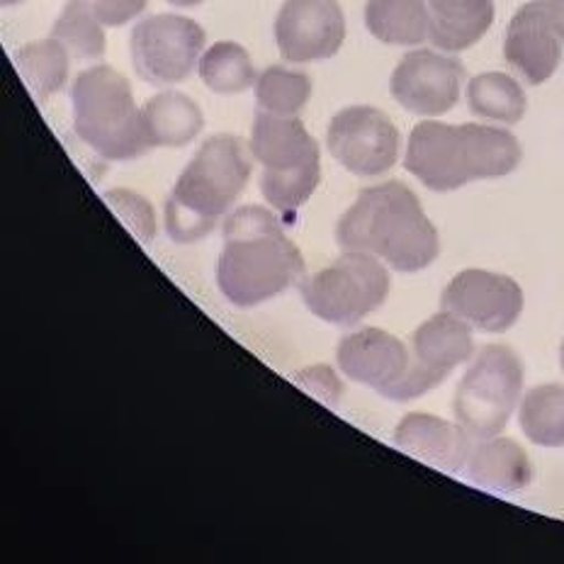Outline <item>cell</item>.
<instances>
[{
    "instance_id": "6da1fadb",
    "label": "cell",
    "mask_w": 564,
    "mask_h": 564,
    "mask_svg": "<svg viewBox=\"0 0 564 564\" xmlns=\"http://www.w3.org/2000/svg\"><path fill=\"white\" fill-rule=\"evenodd\" d=\"M336 241L346 251L382 258L399 273H419L441 253L436 227L414 191L399 181L366 187L338 219Z\"/></svg>"
},
{
    "instance_id": "7a4b0ae2",
    "label": "cell",
    "mask_w": 564,
    "mask_h": 564,
    "mask_svg": "<svg viewBox=\"0 0 564 564\" xmlns=\"http://www.w3.org/2000/svg\"><path fill=\"white\" fill-rule=\"evenodd\" d=\"M523 149L509 129L421 122L411 129L404 169L436 193L473 181L503 178L521 166Z\"/></svg>"
},
{
    "instance_id": "3957f363",
    "label": "cell",
    "mask_w": 564,
    "mask_h": 564,
    "mask_svg": "<svg viewBox=\"0 0 564 564\" xmlns=\"http://www.w3.org/2000/svg\"><path fill=\"white\" fill-rule=\"evenodd\" d=\"M302 273V253L285 237L273 212L256 205L231 212L217 265L219 290L231 304L256 307L273 300Z\"/></svg>"
},
{
    "instance_id": "277c9868",
    "label": "cell",
    "mask_w": 564,
    "mask_h": 564,
    "mask_svg": "<svg viewBox=\"0 0 564 564\" xmlns=\"http://www.w3.org/2000/svg\"><path fill=\"white\" fill-rule=\"evenodd\" d=\"M251 178V159L234 134H215L197 149L166 203L169 237L193 243L215 229Z\"/></svg>"
},
{
    "instance_id": "5b68a950",
    "label": "cell",
    "mask_w": 564,
    "mask_h": 564,
    "mask_svg": "<svg viewBox=\"0 0 564 564\" xmlns=\"http://www.w3.org/2000/svg\"><path fill=\"white\" fill-rule=\"evenodd\" d=\"M74 129L86 147L108 161H132L151 149L132 86L112 66H93L70 88Z\"/></svg>"
},
{
    "instance_id": "8992f818",
    "label": "cell",
    "mask_w": 564,
    "mask_h": 564,
    "mask_svg": "<svg viewBox=\"0 0 564 564\" xmlns=\"http://www.w3.org/2000/svg\"><path fill=\"white\" fill-rule=\"evenodd\" d=\"M251 151L263 163L261 193L282 212V219L295 221L322 181L319 144L297 117H280L258 110L251 129Z\"/></svg>"
},
{
    "instance_id": "52a82bcc",
    "label": "cell",
    "mask_w": 564,
    "mask_h": 564,
    "mask_svg": "<svg viewBox=\"0 0 564 564\" xmlns=\"http://www.w3.org/2000/svg\"><path fill=\"white\" fill-rule=\"evenodd\" d=\"M523 390V362L509 346L481 348L455 392V419L473 438L507 429Z\"/></svg>"
},
{
    "instance_id": "ba28073f",
    "label": "cell",
    "mask_w": 564,
    "mask_h": 564,
    "mask_svg": "<svg viewBox=\"0 0 564 564\" xmlns=\"http://www.w3.org/2000/svg\"><path fill=\"white\" fill-rule=\"evenodd\" d=\"M390 295V273L366 251H348L334 265L302 282V297L314 316L336 326H352L382 307Z\"/></svg>"
},
{
    "instance_id": "9c48e42d",
    "label": "cell",
    "mask_w": 564,
    "mask_h": 564,
    "mask_svg": "<svg viewBox=\"0 0 564 564\" xmlns=\"http://www.w3.org/2000/svg\"><path fill=\"white\" fill-rule=\"evenodd\" d=\"M205 30L183 15H151L132 30V62L151 86L181 84L199 64Z\"/></svg>"
},
{
    "instance_id": "30bf717a",
    "label": "cell",
    "mask_w": 564,
    "mask_h": 564,
    "mask_svg": "<svg viewBox=\"0 0 564 564\" xmlns=\"http://www.w3.org/2000/svg\"><path fill=\"white\" fill-rule=\"evenodd\" d=\"M326 147L346 171L372 178L397 163L399 129L382 110L352 105L334 115L326 132Z\"/></svg>"
},
{
    "instance_id": "8fae6325",
    "label": "cell",
    "mask_w": 564,
    "mask_h": 564,
    "mask_svg": "<svg viewBox=\"0 0 564 564\" xmlns=\"http://www.w3.org/2000/svg\"><path fill=\"white\" fill-rule=\"evenodd\" d=\"M409 352L411 368L402 392H399V402H411V399L431 392L433 387L445 382L457 366L473 358V326L443 310L416 328L411 336Z\"/></svg>"
},
{
    "instance_id": "7c38bea8",
    "label": "cell",
    "mask_w": 564,
    "mask_h": 564,
    "mask_svg": "<svg viewBox=\"0 0 564 564\" xmlns=\"http://www.w3.org/2000/svg\"><path fill=\"white\" fill-rule=\"evenodd\" d=\"M441 304L445 312L460 316L477 332L503 334L519 322L523 312V290L509 275L469 268L448 282Z\"/></svg>"
},
{
    "instance_id": "4fadbf2b",
    "label": "cell",
    "mask_w": 564,
    "mask_h": 564,
    "mask_svg": "<svg viewBox=\"0 0 564 564\" xmlns=\"http://www.w3.org/2000/svg\"><path fill=\"white\" fill-rule=\"evenodd\" d=\"M346 18L336 0H285L275 18V42L285 62L310 64L338 54Z\"/></svg>"
},
{
    "instance_id": "5bb4252c",
    "label": "cell",
    "mask_w": 564,
    "mask_h": 564,
    "mask_svg": "<svg viewBox=\"0 0 564 564\" xmlns=\"http://www.w3.org/2000/svg\"><path fill=\"white\" fill-rule=\"evenodd\" d=\"M465 66L453 56L431 50L409 52L390 78L392 98L404 110L438 117L451 112L460 100Z\"/></svg>"
},
{
    "instance_id": "9a60e30c",
    "label": "cell",
    "mask_w": 564,
    "mask_h": 564,
    "mask_svg": "<svg viewBox=\"0 0 564 564\" xmlns=\"http://www.w3.org/2000/svg\"><path fill=\"white\" fill-rule=\"evenodd\" d=\"M336 356L346 378L399 402L411 368V352L397 336L380 328H360L340 340Z\"/></svg>"
},
{
    "instance_id": "2e32d148",
    "label": "cell",
    "mask_w": 564,
    "mask_h": 564,
    "mask_svg": "<svg viewBox=\"0 0 564 564\" xmlns=\"http://www.w3.org/2000/svg\"><path fill=\"white\" fill-rule=\"evenodd\" d=\"M562 44L550 0H531L516 10L509 22L503 56L525 84L540 86L555 76L562 62Z\"/></svg>"
},
{
    "instance_id": "e0dca14e",
    "label": "cell",
    "mask_w": 564,
    "mask_h": 564,
    "mask_svg": "<svg viewBox=\"0 0 564 564\" xmlns=\"http://www.w3.org/2000/svg\"><path fill=\"white\" fill-rule=\"evenodd\" d=\"M394 445L421 463L457 475L467 467L469 453H473V436L460 423L443 421L431 414H409L394 431Z\"/></svg>"
},
{
    "instance_id": "ac0fdd59",
    "label": "cell",
    "mask_w": 564,
    "mask_h": 564,
    "mask_svg": "<svg viewBox=\"0 0 564 564\" xmlns=\"http://www.w3.org/2000/svg\"><path fill=\"white\" fill-rule=\"evenodd\" d=\"M467 477L487 491L513 494L531 485L533 467L519 443L494 436L475 445L469 453Z\"/></svg>"
},
{
    "instance_id": "d6986e66",
    "label": "cell",
    "mask_w": 564,
    "mask_h": 564,
    "mask_svg": "<svg viewBox=\"0 0 564 564\" xmlns=\"http://www.w3.org/2000/svg\"><path fill=\"white\" fill-rule=\"evenodd\" d=\"M431 42L443 52H465L489 32L494 0H426Z\"/></svg>"
},
{
    "instance_id": "ffe728a7",
    "label": "cell",
    "mask_w": 564,
    "mask_h": 564,
    "mask_svg": "<svg viewBox=\"0 0 564 564\" xmlns=\"http://www.w3.org/2000/svg\"><path fill=\"white\" fill-rule=\"evenodd\" d=\"M141 124L149 147H185L203 132L205 117L197 102L183 93H159L141 108Z\"/></svg>"
},
{
    "instance_id": "44dd1931",
    "label": "cell",
    "mask_w": 564,
    "mask_h": 564,
    "mask_svg": "<svg viewBox=\"0 0 564 564\" xmlns=\"http://www.w3.org/2000/svg\"><path fill=\"white\" fill-rule=\"evenodd\" d=\"M366 25L375 40L416 46L431 34L426 0H368Z\"/></svg>"
},
{
    "instance_id": "7402d4cb",
    "label": "cell",
    "mask_w": 564,
    "mask_h": 564,
    "mask_svg": "<svg viewBox=\"0 0 564 564\" xmlns=\"http://www.w3.org/2000/svg\"><path fill=\"white\" fill-rule=\"evenodd\" d=\"M467 105L481 120L519 124L525 115L528 100L519 80L509 74L489 70V74H479L469 80Z\"/></svg>"
},
{
    "instance_id": "603a6c76",
    "label": "cell",
    "mask_w": 564,
    "mask_h": 564,
    "mask_svg": "<svg viewBox=\"0 0 564 564\" xmlns=\"http://www.w3.org/2000/svg\"><path fill=\"white\" fill-rule=\"evenodd\" d=\"M13 58L25 86L40 100L54 96L66 86L70 54L58 40L52 37L20 46Z\"/></svg>"
},
{
    "instance_id": "cb8c5ba5",
    "label": "cell",
    "mask_w": 564,
    "mask_h": 564,
    "mask_svg": "<svg viewBox=\"0 0 564 564\" xmlns=\"http://www.w3.org/2000/svg\"><path fill=\"white\" fill-rule=\"evenodd\" d=\"M519 423L525 438L543 448L564 445V387L540 384L525 394Z\"/></svg>"
},
{
    "instance_id": "d4e9b609",
    "label": "cell",
    "mask_w": 564,
    "mask_h": 564,
    "mask_svg": "<svg viewBox=\"0 0 564 564\" xmlns=\"http://www.w3.org/2000/svg\"><path fill=\"white\" fill-rule=\"evenodd\" d=\"M199 78L205 80V86L215 93H225V96H234V93H243L256 84V68L249 52L237 42H217L199 56Z\"/></svg>"
},
{
    "instance_id": "484cf974",
    "label": "cell",
    "mask_w": 564,
    "mask_h": 564,
    "mask_svg": "<svg viewBox=\"0 0 564 564\" xmlns=\"http://www.w3.org/2000/svg\"><path fill=\"white\" fill-rule=\"evenodd\" d=\"M312 96V80L302 70H290L282 66H268L261 76L256 78V102L258 110L280 115V117H297L304 110Z\"/></svg>"
},
{
    "instance_id": "4316f807",
    "label": "cell",
    "mask_w": 564,
    "mask_h": 564,
    "mask_svg": "<svg viewBox=\"0 0 564 564\" xmlns=\"http://www.w3.org/2000/svg\"><path fill=\"white\" fill-rule=\"evenodd\" d=\"M102 22L80 0H68L54 22L52 37L62 42L74 58H100L105 54Z\"/></svg>"
},
{
    "instance_id": "83f0119b",
    "label": "cell",
    "mask_w": 564,
    "mask_h": 564,
    "mask_svg": "<svg viewBox=\"0 0 564 564\" xmlns=\"http://www.w3.org/2000/svg\"><path fill=\"white\" fill-rule=\"evenodd\" d=\"M105 199L112 205L117 212V217L127 221L129 229H132L137 237L149 243L156 234V219H154V209L147 203L144 197H139L137 193L129 191H110L105 193Z\"/></svg>"
},
{
    "instance_id": "f1b7e54d",
    "label": "cell",
    "mask_w": 564,
    "mask_h": 564,
    "mask_svg": "<svg viewBox=\"0 0 564 564\" xmlns=\"http://www.w3.org/2000/svg\"><path fill=\"white\" fill-rule=\"evenodd\" d=\"M105 28H122L147 10L149 0H80Z\"/></svg>"
},
{
    "instance_id": "f546056e",
    "label": "cell",
    "mask_w": 564,
    "mask_h": 564,
    "mask_svg": "<svg viewBox=\"0 0 564 564\" xmlns=\"http://www.w3.org/2000/svg\"><path fill=\"white\" fill-rule=\"evenodd\" d=\"M550 10H552V20H555L560 40L564 42V0H550Z\"/></svg>"
},
{
    "instance_id": "4dcf8cb0",
    "label": "cell",
    "mask_w": 564,
    "mask_h": 564,
    "mask_svg": "<svg viewBox=\"0 0 564 564\" xmlns=\"http://www.w3.org/2000/svg\"><path fill=\"white\" fill-rule=\"evenodd\" d=\"M171 6H178V8H193V6H199L205 3V0H169Z\"/></svg>"
},
{
    "instance_id": "1f68e13d",
    "label": "cell",
    "mask_w": 564,
    "mask_h": 564,
    "mask_svg": "<svg viewBox=\"0 0 564 564\" xmlns=\"http://www.w3.org/2000/svg\"><path fill=\"white\" fill-rule=\"evenodd\" d=\"M0 3H3V8H10V6H20V3H25V0H0Z\"/></svg>"
},
{
    "instance_id": "d6a6232c",
    "label": "cell",
    "mask_w": 564,
    "mask_h": 564,
    "mask_svg": "<svg viewBox=\"0 0 564 564\" xmlns=\"http://www.w3.org/2000/svg\"><path fill=\"white\" fill-rule=\"evenodd\" d=\"M560 360H562V370H564V340H562V350H560Z\"/></svg>"
}]
</instances>
